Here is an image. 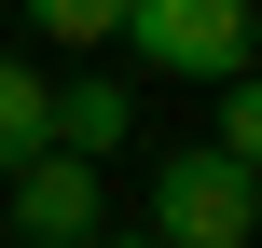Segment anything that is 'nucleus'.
Wrapping results in <instances>:
<instances>
[{
	"label": "nucleus",
	"instance_id": "obj_1",
	"mask_svg": "<svg viewBox=\"0 0 262 248\" xmlns=\"http://www.w3.org/2000/svg\"><path fill=\"white\" fill-rule=\"evenodd\" d=\"M262 235V179L249 152H166V179H152V248H249Z\"/></svg>",
	"mask_w": 262,
	"mask_h": 248
},
{
	"label": "nucleus",
	"instance_id": "obj_2",
	"mask_svg": "<svg viewBox=\"0 0 262 248\" xmlns=\"http://www.w3.org/2000/svg\"><path fill=\"white\" fill-rule=\"evenodd\" d=\"M111 41L166 83H221V69H249V0H124Z\"/></svg>",
	"mask_w": 262,
	"mask_h": 248
},
{
	"label": "nucleus",
	"instance_id": "obj_3",
	"mask_svg": "<svg viewBox=\"0 0 262 248\" xmlns=\"http://www.w3.org/2000/svg\"><path fill=\"white\" fill-rule=\"evenodd\" d=\"M14 235L28 248H83L97 235V152H69V138L14 152Z\"/></svg>",
	"mask_w": 262,
	"mask_h": 248
},
{
	"label": "nucleus",
	"instance_id": "obj_4",
	"mask_svg": "<svg viewBox=\"0 0 262 248\" xmlns=\"http://www.w3.org/2000/svg\"><path fill=\"white\" fill-rule=\"evenodd\" d=\"M124 124H138V83H55V138L69 152H124Z\"/></svg>",
	"mask_w": 262,
	"mask_h": 248
},
{
	"label": "nucleus",
	"instance_id": "obj_5",
	"mask_svg": "<svg viewBox=\"0 0 262 248\" xmlns=\"http://www.w3.org/2000/svg\"><path fill=\"white\" fill-rule=\"evenodd\" d=\"M41 138H55V83H41L28 55H0V166H14V152H41Z\"/></svg>",
	"mask_w": 262,
	"mask_h": 248
},
{
	"label": "nucleus",
	"instance_id": "obj_6",
	"mask_svg": "<svg viewBox=\"0 0 262 248\" xmlns=\"http://www.w3.org/2000/svg\"><path fill=\"white\" fill-rule=\"evenodd\" d=\"M207 138H221V152H262V83H249V69L207 83Z\"/></svg>",
	"mask_w": 262,
	"mask_h": 248
},
{
	"label": "nucleus",
	"instance_id": "obj_7",
	"mask_svg": "<svg viewBox=\"0 0 262 248\" xmlns=\"http://www.w3.org/2000/svg\"><path fill=\"white\" fill-rule=\"evenodd\" d=\"M14 14H28L41 41H111V28H124V0H14Z\"/></svg>",
	"mask_w": 262,
	"mask_h": 248
},
{
	"label": "nucleus",
	"instance_id": "obj_8",
	"mask_svg": "<svg viewBox=\"0 0 262 248\" xmlns=\"http://www.w3.org/2000/svg\"><path fill=\"white\" fill-rule=\"evenodd\" d=\"M83 248H152V235H83Z\"/></svg>",
	"mask_w": 262,
	"mask_h": 248
}]
</instances>
